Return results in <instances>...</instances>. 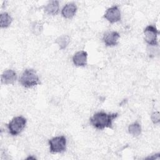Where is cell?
<instances>
[{
  "mask_svg": "<svg viewBox=\"0 0 160 160\" xmlns=\"http://www.w3.org/2000/svg\"><path fill=\"white\" fill-rule=\"evenodd\" d=\"M118 116L117 112L108 114L104 112H98L90 118V122L98 129H104L105 128L112 129V121Z\"/></svg>",
  "mask_w": 160,
  "mask_h": 160,
  "instance_id": "cell-1",
  "label": "cell"
},
{
  "mask_svg": "<svg viewBox=\"0 0 160 160\" xmlns=\"http://www.w3.org/2000/svg\"><path fill=\"white\" fill-rule=\"evenodd\" d=\"M19 82L26 88H32L41 83L38 75L33 69H26L20 78Z\"/></svg>",
  "mask_w": 160,
  "mask_h": 160,
  "instance_id": "cell-2",
  "label": "cell"
},
{
  "mask_svg": "<svg viewBox=\"0 0 160 160\" xmlns=\"http://www.w3.org/2000/svg\"><path fill=\"white\" fill-rule=\"evenodd\" d=\"M27 120L22 116H16L7 124L9 132L12 136H17L22 131L26 125Z\"/></svg>",
  "mask_w": 160,
  "mask_h": 160,
  "instance_id": "cell-3",
  "label": "cell"
},
{
  "mask_svg": "<svg viewBox=\"0 0 160 160\" xmlns=\"http://www.w3.org/2000/svg\"><path fill=\"white\" fill-rule=\"evenodd\" d=\"M49 144L52 153L62 152L66 149V138L64 136L54 137L49 140Z\"/></svg>",
  "mask_w": 160,
  "mask_h": 160,
  "instance_id": "cell-4",
  "label": "cell"
},
{
  "mask_svg": "<svg viewBox=\"0 0 160 160\" xmlns=\"http://www.w3.org/2000/svg\"><path fill=\"white\" fill-rule=\"evenodd\" d=\"M159 31L153 25L148 26L144 30V39L146 42L151 46H158V34Z\"/></svg>",
  "mask_w": 160,
  "mask_h": 160,
  "instance_id": "cell-5",
  "label": "cell"
},
{
  "mask_svg": "<svg viewBox=\"0 0 160 160\" xmlns=\"http://www.w3.org/2000/svg\"><path fill=\"white\" fill-rule=\"evenodd\" d=\"M104 18L111 23L116 22L121 20V11L117 6H113L107 9Z\"/></svg>",
  "mask_w": 160,
  "mask_h": 160,
  "instance_id": "cell-6",
  "label": "cell"
},
{
  "mask_svg": "<svg viewBox=\"0 0 160 160\" xmlns=\"http://www.w3.org/2000/svg\"><path fill=\"white\" fill-rule=\"evenodd\" d=\"M120 35L116 31H108L104 33L102 41L106 46H114L118 44Z\"/></svg>",
  "mask_w": 160,
  "mask_h": 160,
  "instance_id": "cell-7",
  "label": "cell"
},
{
  "mask_svg": "<svg viewBox=\"0 0 160 160\" xmlns=\"http://www.w3.org/2000/svg\"><path fill=\"white\" fill-rule=\"evenodd\" d=\"M17 79L16 72L12 69H8L1 75V82L4 84H12Z\"/></svg>",
  "mask_w": 160,
  "mask_h": 160,
  "instance_id": "cell-8",
  "label": "cell"
},
{
  "mask_svg": "<svg viewBox=\"0 0 160 160\" xmlns=\"http://www.w3.org/2000/svg\"><path fill=\"white\" fill-rule=\"evenodd\" d=\"M88 54L84 51H80L74 54L72 61L76 66H84L87 64Z\"/></svg>",
  "mask_w": 160,
  "mask_h": 160,
  "instance_id": "cell-9",
  "label": "cell"
},
{
  "mask_svg": "<svg viewBox=\"0 0 160 160\" xmlns=\"http://www.w3.org/2000/svg\"><path fill=\"white\" fill-rule=\"evenodd\" d=\"M77 11V7L74 3L66 4L61 11L62 16L66 19H71L73 18Z\"/></svg>",
  "mask_w": 160,
  "mask_h": 160,
  "instance_id": "cell-10",
  "label": "cell"
},
{
  "mask_svg": "<svg viewBox=\"0 0 160 160\" xmlns=\"http://www.w3.org/2000/svg\"><path fill=\"white\" fill-rule=\"evenodd\" d=\"M59 10V2L58 1H51L45 6V12L49 15H56L58 14Z\"/></svg>",
  "mask_w": 160,
  "mask_h": 160,
  "instance_id": "cell-11",
  "label": "cell"
},
{
  "mask_svg": "<svg viewBox=\"0 0 160 160\" xmlns=\"http://www.w3.org/2000/svg\"><path fill=\"white\" fill-rule=\"evenodd\" d=\"M12 19L8 12H3L1 14L0 16V25L1 28H8L12 22Z\"/></svg>",
  "mask_w": 160,
  "mask_h": 160,
  "instance_id": "cell-12",
  "label": "cell"
},
{
  "mask_svg": "<svg viewBox=\"0 0 160 160\" xmlns=\"http://www.w3.org/2000/svg\"><path fill=\"white\" fill-rule=\"evenodd\" d=\"M128 131L129 134L133 136H138L141 132V128L138 122H135L130 124L128 127Z\"/></svg>",
  "mask_w": 160,
  "mask_h": 160,
  "instance_id": "cell-13",
  "label": "cell"
},
{
  "mask_svg": "<svg viewBox=\"0 0 160 160\" xmlns=\"http://www.w3.org/2000/svg\"><path fill=\"white\" fill-rule=\"evenodd\" d=\"M56 42L58 44L61 49H64L69 42V38L67 35H62L56 39Z\"/></svg>",
  "mask_w": 160,
  "mask_h": 160,
  "instance_id": "cell-14",
  "label": "cell"
},
{
  "mask_svg": "<svg viewBox=\"0 0 160 160\" xmlns=\"http://www.w3.org/2000/svg\"><path fill=\"white\" fill-rule=\"evenodd\" d=\"M151 119L154 124L158 123L159 122V112H154L152 114Z\"/></svg>",
  "mask_w": 160,
  "mask_h": 160,
  "instance_id": "cell-15",
  "label": "cell"
}]
</instances>
